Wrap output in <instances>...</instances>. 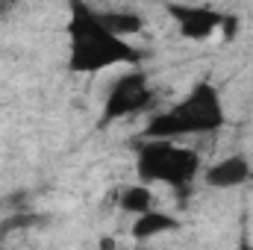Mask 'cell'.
Listing matches in <instances>:
<instances>
[{
	"label": "cell",
	"instance_id": "1",
	"mask_svg": "<svg viewBox=\"0 0 253 250\" xmlns=\"http://www.w3.org/2000/svg\"><path fill=\"white\" fill-rule=\"evenodd\" d=\"M224 124V106L218 91L209 83H200L191 88L186 100H180L177 106H171L168 112L156 115L147 124V135L159 138V141H171L180 135H194V132H212Z\"/></svg>",
	"mask_w": 253,
	"mask_h": 250
},
{
	"label": "cell",
	"instance_id": "2",
	"mask_svg": "<svg viewBox=\"0 0 253 250\" xmlns=\"http://www.w3.org/2000/svg\"><path fill=\"white\" fill-rule=\"evenodd\" d=\"M138 53L126 44L124 39L112 36L100 27L97 15L80 9L74 27H71V65L80 71H100L109 65L135 62Z\"/></svg>",
	"mask_w": 253,
	"mask_h": 250
},
{
	"label": "cell",
	"instance_id": "3",
	"mask_svg": "<svg viewBox=\"0 0 253 250\" xmlns=\"http://www.w3.org/2000/svg\"><path fill=\"white\" fill-rule=\"evenodd\" d=\"M197 168H200L197 153L174 141H150L138 156V174L144 183L186 186L194 180Z\"/></svg>",
	"mask_w": 253,
	"mask_h": 250
},
{
	"label": "cell",
	"instance_id": "4",
	"mask_svg": "<svg viewBox=\"0 0 253 250\" xmlns=\"http://www.w3.org/2000/svg\"><path fill=\"white\" fill-rule=\"evenodd\" d=\"M147 103H150L147 77H144V74H138V71H126L124 77H118V83L112 85V91L106 94L103 115H106V121L126 118V115L141 112Z\"/></svg>",
	"mask_w": 253,
	"mask_h": 250
},
{
	"label": "cell",
	"instance_id": "5",
	"mask_svg": "<svg viewBox=\"0 0 253 250\" xmlns=\"http://www.w3.org/2000/svg\"><path fill=\"white\" fill-rule=\"evenodd\" d=\"M171 15L180 18V30L183 36L189 39H206L212 30L221 27V15L212 12V9H203V6H171Z\"/></svg>",
	"mask_w": 253,
	"mask_h": 250
},
{
	"label": "cell",
	"instance_id": "6",
	"mask_svg": "<svg viewBox=\"0 0 253 250\" xmlns=\"http://www.w3.org/2000/svg\"><path fill=\"white\" fill-rule=\"evenodd\" d=\"M248 180H251V162L245 156H227L206 171V183L212 188H236Z\"/></svg>",
	"mask_w": 253,
	"mask_h": 250
},
{
	"label": "cell",
	"instance_id": "7",
	"mask_svg": "<svg viewBox=\"0 0 253 250\" xmlns=\"http://www.w3.org/2000/svg\"><path fill=\"white\" fill-rule=\"evenodd\" d=\"M168 230H177V218H171L165 212H156V209L138 215V221L132 224V236L135 239H153V236H162Z\"/></svg>",
	"mask_w": 253,
	"mask_h": 250
},
{
	"label": "cell",
	"instance_id": "8",
	"mask_svg": "<svg viewBox=\"0 0 253 250\" xmlns=\"http://www.w3.org/2000/svg\"><path fill=\"white\" fill-rule=\"evenodd\" d=\"M97 21H100L103 30H109V33L118 36V39H121V33H135V30H141V18L132 15V12H103V15H97Z\"/></svg>",
	"mask_w": 253,
	"mask_h": 250
},
{
	"label": "cell",
	"instance_id": "9",
	"mask_svg": "<svg viewBox=\"0 0 253 250\" xmlns=\"http://www.w3.org/2000/svg\"><path fill=\"white\" fill-rule=\"evenodd\" d=\"M121 209L124 212H132V215H144L153 209V194L150 188L144 186H129L121 191Z\"/></svg>",
	"mask_w": 253,
	"mask_h": 250
},
{
	"label": "cell",
	"instance_id": "10",
	"mask_svg": "<svg viewBox=\"0 0 253 250\" xmlns=\"http://www.w3.org/2000/svg\"><path fill=\"white\" fill-rule=\"evenodd\" d=\"M242 250H253V248H242Z\"/></svg>",
	"mask_w": 253,
	"mask_h": 250
}]
</instances>
